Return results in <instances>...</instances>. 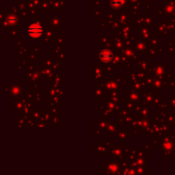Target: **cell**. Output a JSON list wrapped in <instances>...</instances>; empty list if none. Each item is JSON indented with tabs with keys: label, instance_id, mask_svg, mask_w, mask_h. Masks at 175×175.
<instances>
[{
	"label": "cell",
	"instance_id": "obj_1",
	"mask_svg": "<svg viewBox=\"0 0 175 175\" xmlns=\"http://www.w3.org/2000/svg\"><path fill=\"white\" fill-rule=\"evenodd\" d=\"M43 34V28L39 24H31L28 28V34L30 38L38 39Z\"/></svg>",
	"mask_w": 175,
	"mask_h": 175
},
{
	"label": "cell",
	"instance_id": "obj_2",
	"mask_svg": "<svg viewBox=\"0 0 175 175\" xmlns=\"http://www.w3.org/2000/svg\"><path fill=\"white\" fill-rule=\"evenodd\" d=\"M114 57V53L112 51L110 50H107V49H103L99 52V56L98 58L100 60V62L103 63H109L112 61Z\"/></svg>",
	"mask_w": 175,
	"mask_h": 175
},
{
	"label": "cell",
	"instance_id": "obj_3",
	"mask_svg": "<svg viewBox=\"0 0 175 175\" xmlns=\"http://www.w3.org/2000/svg\"><path fill=\"white\" fill-rule=\"evenodd\" d=\"M124 4V1L123 0H111L110 2V5L114 9H119Z\"/></svg>",
	"mask_w": 175,
	"mask_h": 175
},
{
	"label": "cell",
	"instance_id": "obj_4",
	"mask_svg": "<svg viewBox=\"0 0 175 175\" xmlns=\"http://www.w3.org/2000/svg\"><path fill=\"white\" fill-rule=\"evenodd\" d=\"M7 22H8V23H9L11 26H12V25H14L15 23H16L17 19H16V16H9V17H8Z\"/></svg>",
	"mask_w": 175,
	"mask_h": 175
}]
</instances>
